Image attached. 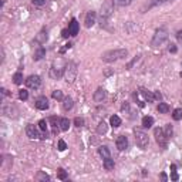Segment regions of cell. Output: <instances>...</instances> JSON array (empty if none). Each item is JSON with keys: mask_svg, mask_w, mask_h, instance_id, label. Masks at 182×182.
Returning a JSON list of instances; mask_svg holds the SVG:
<instances>
[{"mask_svg": "<svg viewBox=\"0 0 182 182\" xmlns=\"http://www.w3.org/2000/svg\"><path fill=\"white\" fill-rule=\"evenodd\" d=\"M127 56H128V51L125 48H115V50H108V51H105L101 56V59L105 63H114L117 60L125 59Z\"/></svg>", "mask_w": 182, "mask_h": 182, "instance_id": "obj_1", "label": "cell"}, {"mask_svg": "<svg viewBox=\"0 0 182 182\" xmlns=\"http://www.w3.org/2000/svg\"><path fill=\"white\" fill-rule=\"evenodd\" d=\"M65 65H67V63H65L61 57L57 59V60H54L53 65H51V68H50V77H51L53 80H59V78H61V77L64 75Z\"/></svg>", "mask_w": 182, "mask_h": 182, "instance_id": "obj_2", "label": "cell"}, {"mask_svg": "<svg viewBox=\"0 0 182 182\" xmlns=\"http://www.w3.org/2000/svg\"><path fill=\"white\" fill-rule=\"evenodd\" d=\"M105 97H107V91L104 90L102 87H100V88H97V91L94 93V101L102 102L104 100H105Z\"/></svg>", "mask_w": 182, "mask_h": 182, "instance_id": "obj_12", "label": "cell"}, {"mask_svg": "<svg viewBox=\"0 0 182 182\" xmlns=\"http://www.w3.org/2000/svg\"><path fill=\"white\" fill-rule=\"evenodd\" d=\"M50 121H51V124H53V127H54V131H56L57 129V125H60V120L57 117H51Z\"/></svg>", "mask_w": 182, "mask_h": 182, "instance_id": "obj_35", "label": "cell"}, {"mask_svg": "<svg viewBox=\"0 0 182 182\" xmlns=\"http://www.w3.org/2000/svg\"><path fill=\"white\" fill-rule=\"evenodd\" d=\"M68 30H70V34H71L73 37H75V36L78 34L80 24H78V22H77L75 19H71V23H70V26H68Z\"/></svg>", "mask_w": 182, "mask_h": 182, "instance_id": "obj_15", "label": "cell"}, {"mask_svg": "<svg viewBox=\"0 0 182 182\" xmlns=\"http://www.w3.org/2000/svg\"><path fill=\"white\" fill-rule=\"evenodd\" d=\"M36 179L37 181H50V177H48L47 174H44V172H41V171H38L37 172V175H36Z\"/></svg>", "mask_w": 182, "mask_h": 182, "instance_id": "obj_28", "label": "cell"}, {"mask_svg": "<svg viewBox=\"0 0 182 182\" xmlns=\"http://www.w3.org/2000/svg\"><path fill=\"white\" fill-rule=\"evenodd\" d=\"M169 51H171V53H177L178 51V48H177V46H175V44H169Z\"/></svg>", "mask_w": 182, "mask_h": 182, "instance_id": "obj_43", "label": "cell"}, {"mask_svg": "<svg viewBox=\"0 0 182 182\" xmlns=\"http://www.w3.org/2000/svg\"><path fill=\"white\" fill-rule=\"evenodd\" d=\"M177 38L179 40V41H182V32H178L177 33Z\"/></svg>", "mask_w": 182, "mask_h": 182, "instance_id": "obj_45", "label": "cell"}, {"mask_svg": "<svg viewBox=\"0 0 182 182\" xmlns=\"http://www.w3.org/2000/svg\"><path fill=\"white\" fill-rule=\"evenodd\" d=\"M98 152H100V155H101L102 158H110V156H111L110 150H108V147H105V145H101V147L98 148Z\"/></svg>", "mask_w": 182, "mask_h": 182, "instance_id": "obj_21", "label": "cell"}, {"mask_svg": "<svg viewBox=\"0 0 182 182\" xmlns=\"http://www.w3.org/2000/svg\"><path fill=\"white\" fill-rule=\"evenodd\" d=\"M179 75H181V78H182V71H181V73H179Z\"/></svg>", "mask_w": 182, "mask_h": 182, "instance_id": "obj_49", "label": "cell"}, {"mask_svg": "<svg viewBox=\"0 0 182 182\" xmlns=\"http://www.w3.org/2000/svg\"><path fill=\"white\" fill-rule=\"evenodd\" d=\"M154 135H155V139L158 145H159L161 148H164L165 150L166 147H168V137L165 135V131L162 128H155L154 129Z\"/></svg>", "mask_w": 182, "mask_h": 182, "instance_id": "obj_7", "label": "cell"}, {"mask_svg": "<svg viewBox=\"0 0 182 182\" xmlns=\"http://www.w3.org/2000/svg\"><path fill=\"white\" fill-rule=\"evenodd\" d=\"M51 96H53V98L54 100H63V98H64V97H63V93H61V91L60 90H56V91H53V94H51Z\"/></svg>", "mask_w": 182, "mask_h": 182, "instance_id": "obj_32", "label": "cell"}, {"mask_svg": "<svg viewBox=\"0 0 182 182\" xmlns=\"http://www.w3.org/2000/svg\"><path fill=\"white\" fill-rule=\"evenodd\" d=\"M70 128V120L68 118H61L60 120V129L61 131H67Z\"/></svg>", "mask_w": 182, "mask_h": 182, "instance_id": "obj_24", "label": "cell"}, {"mask_svg": "<svg viewBox=\"0 0 182 182\" xmlns=\"http://www.w3.org/2000/svg\"><path fill=\"white\" fill-rule=\"evenodd\" d=\"M168 2H174V0H166V3H168Z\"/></svg>", "mask_w": 182, "mask_h": 182, "instance_id": "obj_48", "label": "cell"}, {"mask_svg": "<svg viewBox=\"0 0 182 182\" xmlns=\"http://www.w3.org/2000/svg\"><path fill=\"white\" fill-rule=\"evenodd\" d=\"M44 56H46V48H44V47H41V46H40V47H38L37 50L34 51V56H33V60H34V61H38V60H41V59H43Z\"/></svg>", "mask_w": 182, "mask_h": 182, "instance_id": "obj_18", "label": "cell"}, {"mask_svg": "<svg viewBox=\"0 0 182 182\" xmlns=\"http://www.w3.org/2000/svg\"><path fill=\"white\" fill-rule=\"evenodd\" d=\"M141 94H142V97L145 98V101L148 102H152L154 100H155V96H154V93H151V91H148L147 88H141Z\"/></svg>", "mask_w": 182, "mask_h": 182, "instance_id": "obj_17", "label": "cell"}, {"mask_svg": "<svg viewBox=\"0 0 182 182\" xmlns=\"http://www.w3.org/2000/svg\"><path fill=\"white\" fill-rule=\"evenodd\" d=\"M172 132H174V129H172V125L171 124H168L165 127V135L169 138V137H172Z\"/></svg>", "mask_w": 182, "mask_h": 182, "instance_id": "obj_34", "label": "cell"}, {"mask_svg": "<svg viewBox=\"0 0 182 182\" xmlns=\"http://www.w3.org/2000/svg\"><path fill=\"white\" fill-rule=\"evenodd\" d=\"M96 19H97V14H96V11H88V13H87V16H86V27H88V29H90V27H93L94 26V23H96Z\"/></svg>", "mask_w": 182, "mask_h": 182, "instance_id": "obj_14", "label": "cell"}, {"mask_svg": "<svg viewBox=\"0 0 182 182\" xmlns=\"http://www.w3.org/2000/svg\"><path fill=\"white\" fill-rule=\"evenodd\" d=\"M61 36H63L64 38H68V36H71V34H70V30H68V29H64V30L61 32Z\"/></svg>", "mask_w": 182, "mask_h": 182, "instance_id": "obj_41", "label": "cell"}, {"mask_svg": "<svg viewBox=\"0 0 182 182\" xmlns=\"http://www.w3.org/2000/svg\"><path fill=\"white\" fill-rule=\"evenodd\" d=\"M47 38H48L47 32H46V30L43 29V30L38 33L37 36H36V38H34V43H36V44H40V46H41V44H44L46 41H47Z\"/></svg>", "mask_w": 182, "mask_h": 182, "instance_id": "obj_16", "label": "cell"}, {"mask_svg": "<svg viewBox=\"0 0 182 182\" xmlns=\"http://www.w3.org/2000/svg\"><path fill=\"white\" fill-rule=\"evenodd\" d=\"M32 3L34 6H37V7H41V6L46 5V0H32Z\"/></svg>", "mask_w": 182, "mask_h": 182, "instance_id": "obj_39", "label": "cell"}, {"mask_svg": "<svg viewBox=\"0 0 182 182\" xmlns=\"http://www.w3.org/2000/svg\"><path fill=\"white\" fill-rule=\"evenodd\" d=\"M172 118H174L175 121H179V120H182V108H177V110H174Z\"/></svg>", "mask_w": 182, "mask_h": 182, "instance_id": "obj_30", "label": "cell"}, {"mask_svg": "<svg viewBox=\"0 0 182 182\" xmlns=\"http://www.w3.org/2000/svg\"><path fill=\"white\" fill-rule=\"evenodd\" d=\"M114 9H115V6H114L113 0H107V2L101 6V11H100V17H101L100 22H101V24L105 23V20L111 17V14L114 13Z\"/></svg>", "mask_w": 182, "mask_h": 182, "instance_id": "obj_5", "label": "cell"}, {"mask_svg": "<svg viewBox=\"0 0 182 182\" xmlns=\"http://www.w3.org/2000/svg\"><path fill=\"white\" fill-rule=\"evenodd\" d=\"M19 98L23 100V101H26L27 98H29V93H27L26 90H20V93H19Z\"/></svg>", "mask_w": 182, "mask_h": 182, "instance_id": "obj_33", "label": "cell"}, {"mask_svg": "<svg viewBox=\"0 0 182 182\" xmlns=\"http://www.w3.org/2000/svg\"><path fill=\"white\" fill-rule=\"evenodd\" d=\"M177 169V165H171V171H175Z\"/></svg>", "mask_w": 182, "mask_h": 182, "instance_id": "obj_47", "label": "cell"}, {"mask_svg": "<svg viewBox=\"0 0 182 182\" xmlns=\"http://www.w3.org/2000/svg\"><path fill=\"white\" fill-rule=\"evenodd\" d=\"M104 168H105L107 171L114 169V159H111V156H110V158H104Z\"/></svg>", "mask_w": 182, "mask_h": 182, "instance_id": "obj_25", "label": "cell"}, {"mask_svg": "<svg viewBox=\"0 0 182 182\" xmlns=\"http://www.w3.org/2000/svg\"><path fill=\"white\" fill-rule=\"evenodd\" d=\"M168 37H169L168 29H166V27H159V29L155 32L152 40H151V46H152V47H159V46H162V44L168 40Z\"/></svg>", "mask_w": 182, "mask_h": 182, "instance_id": "obj_3", "label": "cell"}, {"mask_svg": "<svg viewBox=\"0 0 182 182\" xmlns=\"http://www.w3.org/2000/svg\"><path fill=\"white\" fill-rule=\"evenodd\" d=\"M65 148H67V144H65V141H64V139H60V141H59V150H60V151H64Z\"/></svg>", "mask_w": 182, "mask_h": 182, "instance_id": "obj_40", "label": "cell"}, {"mask_svg": "<svg viewBox=\"0 0 182 182\" xmlns=\"http://www.w3.org/2000/svg\"><path fill=\"white\" fill-rule=\"evenodd\" d=\"M74 124H75V127H83L84 125V120L83 118H80V117H77V118H74Z\"/></svg>", "mask_w": 182, "mask_h": 182, "instance_id": "obj_36", "label": "cell"}, {"mask_svg": "<svg viewBox=\"0 0 182 182\" xmlns=\"http://www.w3.org/2000/svg\"><path fill=\"white\" fill-rule=\"evenodd\" d=\"M26 134L29 138L32 139H38V138H46V137H43V135L40 134V131H38L34 125H32V124H29L26 127Z\"/></svg>", "mask_w": 182, "mask_h": 182, "instance_id": "obj_9", "label": "cell"}, {"mask_svg": "<svg viewBox=\"0 0 182 182\" xmlns=\"http://www.w3.org/2000/svg\"><path fill=\"white\" fill-rule=\"evenodd\" d=\"M138 60H141V56H135V59L132 60L131 63H128V64H127V68H128V70H131V68H132V65H134L135 63L138 61Z\"/></svg>", "mask_w": 182, "mask_h": 182, "instance_id": "obj_38", "label": "cell"}, {"mask_svg": "<svg viewBox=\"0 0 182 182\" xmlns=\"http://www.w3.org/2000/svg\"><path fill=\"white\" fill-rule=\"evenodd\" d=\"M161 179H162V181H166V179H168V177H166L165 174H161Z\"/></svg>", "mask_w": 182, "mask_h": 182, "instance_id": "obj_46", "label": "cell"}, {"mask_svg": "<svg viewBox=\"0 0 182 182\" xmlns=\"http://www.w3.org/2000/svg\"><path fill=\"white\" fill-rule=\"evenodd\" d=\"M67 177H68V175H67V172H65L63 168H60L59 171H57V178H59V179L64 181V179H67Z\"/></svg>", "mask_w": 182, "mask_h": 182, "instance_id": "obj_31", "label": "cell"}, {"mask_svg": "<svg viewBox=\"0 0 182 182\" xmlns=\"http://www.w3.org/2000/svg\"><path fill=\"white\" fill-rule=\"evenodd\" d=\"M158 111L161 114H166L169 111V105L166 104V102H159V105H158Z\"/></svg>", "mask_w": 182, "mask_h": 182, "instance_id": "obj_27", "label": "cell"}, {"mask_svg": "<svg viewBox=\"0 0 182 182\" xmlns=\"http://www.w3.org/2000/svg\"><path fill=\"white\" fill-rule=\"evenodd\" d=\"M152 125H154V118L152 117H148L147 115V117L142 118V127L144 128H151Z\"/></svg>", "mask_w": 182, "mask_h": 182, "instance_id": "obj_20", "label": "cell"}, {"mask_svg": "<svg viewBox=\"0 0 182 182\" xmlns=\"http://www.w3.org/2000/svg\"><path fill=\"white\" fill-rule=\"evenodd\" d=\"M38 128H40V131H46V129H47V123H46V120H40Z\"/></svg>", "mask_w": 182, "mask_h": 182, "instance_id": "obj_37", "label": "cell"}, {"mask_svg": "<svg viewBox=\"0 0 182 182\" xmlns=\"http://www.w3.org/2000/svg\"><path fill=\"white\" fill-rule=\"evenodd\" d=\"M113 3L115 7H125L132 3V0H113Z\"/></svg>", "mask_w": 182, "mask_h": 182, "instance_id": "obj_22", "label": "cell"}, {"mask_svg": "<svg viewBox=\"0 0 182 182\" xmlns=\"http://www.w3.org/2000/svg\"><path fill=\"white\" fill-rule=\"evenodd\" d=\"M97 132H98V134H105V132H107V124L104 123V121H101V123L98 124Z\"/></svg>", "mask_w": 182, "mask_h": 182, "instance_id": "obj_29", "label": "cell"}, {"mask_svg": "<svg viewBox=\"0 0 182 182\" xmlns=\"http://www.w3.org/2000/svg\"><path fill=\"white\" fill-rule=\"evenodd\" d=\"M77 73H78V68H77V64L74 61H70L68 64L65 65V71H64V78L67 83H73L77 77Z\"/></svg>", "mask_w": 182, "mask_h": 182, "instance_id": "obj_6", "label": "cell"}, {"mask_svg": "<svg viewBox=\"0 0 182 182\" xmlns=\"http://www.w3.org/2000/svg\"><path fill=\"white\" fill-rule=\"evenodd\" d=\"M36 108H37V110H41V111L47 110L48 108V100L46 98V97H38L37 100H36Z\"/></svg>", "mask_w": 182, "mask_h": 182, "instance_id": "obj_13", "label": "cell"}, {"mask_svg": "<svg viewBox=\"0 0 182 182\" xmlns=\"http://www.w3.org/2000/svg\"><path fill=\"white\" fill-rule=\"evenodd\" d=\"M73 105H74V101H73V98H71V97H65V98H63V108H64L65 111L71 110Z\"/></svg>", "mask_w": 182, "mask_h": 182, "instance_id": "obj_19", "label": "cell"}, {"mask_svg": "<svg viewBox=\"0 0 182 182\" xmlns=\"http://www.w3.org/2000/svg\"><path fill=\"white\" fill-rule=\"evenodd\" d=\"M115 144H117V148L120 151H124L128 148V138L125 137V135H120L115 141Z\"/></svg>", "mask_w": 182, "mask_h": 182, "instance_id": "obj_10", "label": "cell"}, {"mask_svg": "<svg viewBox=\"0 0 182 182\" xmlns=\"http://www.w3.org/2000/svg\"><path fill=\"white\" fill-rule=\"evenodd\" d=\"M2 111H3V114H5L6 117H9V118H14V117H16V114H17L16 107H14V105H11V104L5 105Z\"/></svg>", "mask_w": 182, "mask_h": 182, "instance_id": "obj_11", "label": "cell"}, {"mask_svg": "<svg viewBox=\"0 0 182 182\" xmlns=\"http://www.w3.org/2000/svg\"><path fill=\"white\" fill-rule=\"evenodd\" d=\"M13 83H14L16 86H20V84L23 83V73L22 71L14 73V75H13Z\"/></svg>", "mask_w": 182, "mask_h": 182, "instance_id": "obj_23", "label": "cell"}, {"mask_svg": "<svg viewBox=\"0 0 182 182\" xmlns=\"http://www.w3.org/2000/svg\"><path fill=\"white\" fill-rule=\"evenodd\" d=\"M110 124L113 125L114 128H117V127L121 125V118L118 117V115H113V117L110 118Z\"/></svg>", "mask_w": 182, "mask_h": 182, "instance_id": "obj_26", "label": "cell"}, {"mask_svg": "<svg viewBox=\"0 0 182 182\" xmlns=\"http://www.w3.org/2000/svg\"><path fill=\"white\" fill-rule=\"evenodd\" d=\"M134 138H135V142L138 145L139 148H148V145H150V138H148V134L142 131L141 128H134Z\"/></svg>", "mask_w": 182, "mask_h": 182, "instance_id": "obj_4", "label": "cell"}, {"mask_svg": "<svg viewBox=\"0 0 182 182\" xmlns=\"http://www.w3.org/2000/svg\"><path fill=\"white\" fill-rule=\"evenodd\" d=\"M171 179H172V181H178V179H179L177 171H171Z\"/></svg>", "mask_w": 182, "mask_h": 182, "instance_id": "obj_42", "label": "cell"}, {"mask_svg": "<svg viewBox=\"0 0 182 182\" xmlns=\"http://www.w3.org/2000/svg\"><path fill=\"white\" fill-rule=\"evenodd\" d=\"M154 96H155V100H161V98H162V94H161L159 91H155Z\"/></svg>", "mask_w": 182, "mask_h": 182, "instance_id": "obj_44", "label": "cell"}, {"mask_svg": "<svg viewBox=\"0 0 182 182\" xmlns=\"http://www.w3.org/2000/svg\"><path fill=\"white\" fill-rule=\"evenodd\" d=\"M26 86L29 88H32V90H37L38 87L41 86V78L38 77V75H29L26 78Z\"/></svg>", "mask_w": 182, "mask_h": 182, "instance_id": "obj_8", "label": "cell"}]
</instances>
